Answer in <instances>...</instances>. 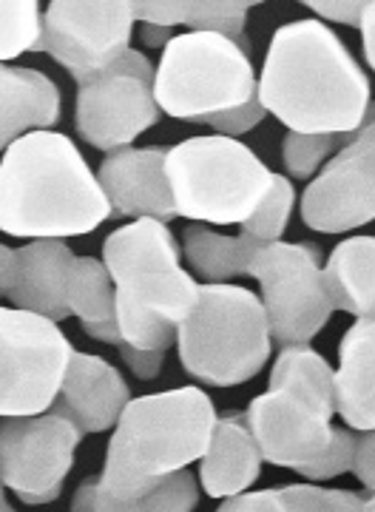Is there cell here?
I'll return each mask as SVG.
<instances>
[{"mask_svg":"<svg viewBox=\"0 0 375 512\" xmlns=\"http://www.w3.org/2000/svg\"><path fill=\"white\" fill-rule=\"evenodd\" d=\"M307 9H313L316 15H322L324 20H336L344 26H361V12L364 3H344V0H307Z\"/></svg>","mask_w":375,"mask_h":512,"instance_id":"obj_36","label":"cell"},{"mask_svg":"<svg viewBox=\"0 0 375 512\" xmlns=\"http://www.w3.org/2000/svg\"><path fill=\"white\" fill-rule=\"evenodd\" d=\"M12 259H15V248L0 245V296H6V285H9V274H12Z\"/></svg>","mask_w":375,"mask_h":512,"instance_id":"obj_40","label":"cell"},{"mask_svg":"<svg viewBox=\"0 0 375 512\" xmlns=\"http://www.w3.org/2000/svg\"><path fill=\"white\" fill-rule=\"evenodd\" d=\"M333 413L304 393L268 387L248 404L245 419L265 461L307 476L333 447Z\"/></svg>","mask_w":375,"mask_h":512,"instance_id":"obj_14","label":"cell"},{"mask_svg":"<svg viewBox=\"0 0 375 512\" xmlns=\"http://www.w3.org/2000/svg\"><path fill=\"white\" fill-rule=\"evenodd\" d=\"M100 188L120 217L168 222L177 217L165 177V148H120L106 154L97 168Z\"/></svg>","mask_w":375,"mask_h":512,"instance_id":"obj_15","label":"cell"},{"mask_svg":"<svg viewBox=\"0 0 375 512\" xmlns=\"http://www.w3.org/2000/svg\"><path fill=\"white\" fill-rule=\"evenodd\" d=\"M336 413L350 430H375V319H358L341 336Z\"/></svg>","mask_w":375,"mask_h":512,"instance_id":"obj_20","label":"cell"},{"mask_svg":"<svg viewBox=\"0 0 375 512\" xmlns=\"http://www.w3.org/2000/svg\"><path fill=\"white\" fill-rule=\"evenodd\" d=\"M324 285L336 311L375 319V237L339 242L327 256Z\"/></svg>","mask_w":375,"mask_h":512,"instance_id":"obj_21","label":"cell"},{"mask_svg":"<svg viewBox=\"0 0 375 512\" xmlns=\"http://www.w3.org/2000/svg\"><path fill=\"white\" fill-rule=\"evenodd\" d=\"M60 120V89L52 77L0 63V151L32 131H52Z\"/></svg>","mask_w":375,"mask_h":512,"instance_id":"obj_19","label":"cell"},{"mask_svg":"<svg viewBox=\"0 0 375 512\" xmlns=\"http://www.w3.org/2000/svg\"><path fill=\"white\" fill-rule=\"evenodd\" d=\"M143 37L145 46H151V49H165L171 40H174V29H165V26H154V23H143Z\"/></svg>","mask_w":375,"mask_h":512,"instance_id":"obj_39","label":"cell"},{"mask_svg":"<svg viewBox=\"0 0 375 512\" xmlns=\"http://www.w3.org/2000/svg\"><path fill=\"white\" fill-rule=\"evenodd\" d=\"M151 60L128 49L106 72L77 83L74 123L77 134L100 151L128 148L160 120V106L154 100Z\"/></svg>","mask_w":375,"mask_h":512,"instance_id":"obj_10","label":"cell"},{"mask_svg":"<svg viewBox=\"0 0 375 512\" xmlns=\"http://www.w3.org/2000/svg\"><path fill=\"white\" fill-rule=\"evenodd\" d=\"M322 251L310 242H268L262 245L248 276L262 282V305L270 336L282 348L310 345L333 316V302L324 285Z\"/></svg>","mask_w":375,"mask_h":512,"instance_id":"obj_9","label":"cell"},{"mask_svg":"<svg viewBox=\"0 0 375 512\" xmlns=\"http://www.w3.org/2000/svg\"><path fill=\"white\" fill-rule=\"evenodd\" d=\"M293 512H375V495L358 490H327L319 484H285Z\"/></svg>","mask_w":375,"mask_h":512,"instance_id":"obj_30","label":"cell"},{"mask_svg":"<svg viewBox=\"0 0 375 512\" xmlns=\"http://www.w3.org/2000/svg\"><path fill=\"white\" fill-rule=\"evenodd\" d=\"M350 140H353L350 134H293V131H287L282 140L285 171L293 180H310Z\"/></svg>","mask_w":375,"mask_h":512,"instance_id":"obj_28","label":"cell"},{"mask_svg":"<svg viewBox=\"0 0 375 512\" xmlns=\"http://www.w3.org/2000/svg\"><path fill=\"white\" fill-rule=\"evenodd\" d=\"M256 97V72L245 37L216 32L174 35L154 74V100L177 120L202 123Z\"/></svg>","mask_w":375,"mask_h":512,"instance_id":"obj_7","label":"cell"},{"mask_svg":"<svg viewBox=\"0 0 375 512\" xmlns=\"http://www.w3.org/2000/svg\"><path fill=\"white\" fill-rule=\"evenodd\" d=\"M350 473L367 487V493L375 495V430L356 436V456Z\"/></svg>","mask_w":375,"mask_h":512,"instance_id":"obj_34","label":"cell"},{"mask_svg":"<svg viewBox=\"0 0 375 512\" xmlns=\"http://www.w3.org/2000/svg\"><path fill=\"white\" fill-rule=\"evenodd\" d=\"M103 265L114 282V316L125 345L165 353L199 296L197 279L179 265L171 228L157 220L117 228L103 242Z\"/></svg>","mask_w":375,"mask_h":512,"instance_id":"obj_3","label":"cell"},{"mask_svg":"<svg viewBox=\"0 0 375 512\" xmlns=\"http://www.w3.org/2000/svg\"><path fill=\"white\" fill-rule=\"evenodd\" d=\"M250 9L253 3L248 0H174L177 26L225 37H242Z\"/></svg>","mask_w":375,"mask_h":512,"instance_id":"obj_26","label":"cell"},{"mask_svg":"<svg viewBox=\"0 0 375 512\" xmlns=\"http://www.w3.org/2000/svg\"><path fill=\"white\" fill-rule=\"evenodd\" d=\"M128 402L131 390L117 367L108 365L103 356L74 350L52 410L66 416L86 436L114 430Z\"/></svg>","mask_w":375,"mask_h":512,"instance_id":"obj_16","label":"cell"},{"mask_svg":"<svg viewBox=\"0 0 375 512\" xmlns=\"http://www.w3.org/2000/svg\"><path fill=\"white\" fill-rule=\"evenodd\" d=\"M216 512H293L287 501L285 487H270L256 493H242L225 498V504Z\"/></svg>","mask_w":375,"mask_h":512,"instance_id":"obj_33","label":"cell"},{"mask_svg":"<svg viewBox=\"0 0 375 512\" xmlns=\"http://www.w3.org/2000/svg\"><path fill=\"white\" fill-rule=\"evenodd\" d=\"M43 37V12L35 0H0V63L37 52Z\"/></svg>","mask_w":375,"mask_h":512,"instance_id":"obj_27","label":"cell"},{"mask_svg":"<svg viewBox=\"0 0 375 512\" xmlns=\"http://www.w3.org/2000/svg\"><path fill=\"white\" fill-rule=\"evenodd\" d=\"M270 390H296L307 399L336 410V370L310 345L282 348L270 370Z\"/></svg>","mask_w":375,"mask_h":512,"instance_id":"obj_24","label":"cell"},{"mask_svg":"<svg viewBox=\"0 0 375 512\" xmlns=\"http://www.w3.org/2000/svg\"><path fill=\"white\" fill-rule=\"evenodd\" d=\"M265 106L259 103V94L245 103V106H239V109L233 111H222V114H214V117H205L202 120V126H211L216 134H222V137H239V134H245L250 128H256L262 120H265Z\"/></svg>","mask_w":375,"mask_h":512,"instance_id":"obj_32","label":"cell"},{"mask_svg":"<svg viewBox=\"0 0 375 512\" xmlns=\"http://www.w3.org/2000/svg\"><path fill=\"white\" fill-rule=\"evenodd\" d=\"M69 311L80 325L114 322V282L106 265L94 256H77L69 279Z\"/></svg>","mask_w":375,"mask_h":512,"instance_id":"obj_25","label":"cell"},{"mask_svg":"<svg viewBox=\"0 0 375 512\" xmlns=\"http://www.w3.org/2000/svg\"><path fill=\"white\" fill-rule=\"evenodd\" d=\"M72 353V342L57 322L20 308H0V419L49 413Z\"/></svg>","mask_w":375,"mask_h":512,"instance_id":"obj_8","label":"cell"},{"mask_svg":"<svg viewBox=\"0 0 375 512\" xmlns=\"http://www.w3.org/2000/svg\"><path fill=\"white\" fill-rule=\"evenodd\" d=\"M83 433L60 413L0 421V481L23 504H52L72 473Z\"/></svg>","mask_w":375,"mask_h":512,"instance_id":"obj_12","label":"cell"},{"mask_svg":"<svg viewBox=\"0 0 375 512\" xmlns=\"http://www.w3.org/2000/svg\"><path fill=\"white\" fill-rule=\"evenodd\" d=\"M293 205H296V191H293V183L276 174L273 180V188L265 197V202L259 205V211L250 217L248 222H242V237L256 239V242H279L282 234H285L287 222H290V214H293Z\"/></svg>","mask_w":375,"mask_h":512,"instance_id":"obj_29","label":"cell"},{"mask_svg":"<svg viewBox=\"0 0 375 512\" xmlns=\"http://www.w3.org/2000/svg\"><path fill=\"white\" fill-rule=\"evenodd\" d=\"M273 336L262 299L242 285H199L194 311L177 330L179 362L211 387L250 382L268 365Z\"/></svg>","mask_w":375,"mask_h":512,"instance_id":"obj_5","label":"cell"},{"mask_svg":"<svg viewBox=\"0 0 375 512\" xmlns=\"http://www.w3.org/2000/svg\"><path fill=\"white\" fill-rule=\"evenodd\" d=\"M80 148L60 131H32L0 157V234L69 239L97 231L111 217Z\"/></svg>","mask_w":375,"mask_h":512,"instance_id":"obj_2","label":"cell"},{"mask_svg":"<svg viewBox=\"0 0 375 512\" xmlns=\"http://www.w3.org/2000/svg\"><path fill=\"white\" fill-rule=\"evenodd\" d=\"M361 46H364V57L370 63V69L375 72V0L364 3V12H361Z\"/></svg>","mask_w":375,"mask_h":512,"instance_id":"obj_37","label":"cell"},{"mask_svg":"<svg viewBox=\"0 0 375 512\" xmlns=\"http://www.w3.org/2000/svg\"><path fill=\"white\" fill-rule=\"evenodd\" d=\"M353 456H356V433H350L347 427H336L330 453L304 478H310V481H327V478L344 476V473L353 470Z\"/></svg>","mask_w":375,"mask_h":512,"instance_id":"obj_31","label":"cell"},{"mask_svg":"<svg viewBox=\"0 0 375 512\" xmlns=\"http://www.w3.org/2000/svg\"><path fill=\"white\" fill-rule=\"evenodd\" d=\"M256 94L293 134L356 137L373 109L367 72L319 20H293L273 32Z\"/></svg>","mask_w":375,"mask_h":512,"instance_id":"obj_1","label":"cell"},{"mask_svg":"<svg viewBox=\"0 0 375 512\" xmlns=\"http://www.w3.org/2000/svg\"><path fill=\"white\" fill-rule=\"evenodd\" d=\"M120 356L128 365V370L140 379V382H151L157 379L162 370V362H165V353H154V350H137L131 345H120Z\"/></svg>","mask_w":375,"mask_h":512,"instance_id":"obj_35","label":"cell"},{"mask_svg":"<svg viewBox=\"0 0 375 512\" xmlns=\"http://www.w3.org/2000/svg\"><path fill=\"white\" fill-rule=\"evenodd\" d=\"M77 256L66 242L37 239L15 248L12 274L6 285V299L20 311L63 322L69 311V279Z\"/></svg>","mask_w":375,"mask_h":512,"instance_id":"obj_17","label":"cell"},{"mask_svg":"<svg viewBox=\"0 0 375 512\" xmlns=\"http://www.w3.org/2000/svg\"><path fill=\"white\" fill-rule=\"evenodd\" d=\"M265 242L248 237H222L208 225H188L182 234V251L191 268L208 282H228L233 276H248L250 262Z\"/></svg>","mask_w":375,"mask_h":512,"instance_id":"obj_23","label":"cell"},{"mask_svg":"<svg viewBox=\"0 0 375 512\" xmlns=\"http://www.w3.org/2000/svg\"><path fill=\"white\" fill-rule=\"evenodd\" d=\"M165 177L177 217L211 225L248 222L276 180L253 148L222 134L188 137L168 148Z\"/></svg>","mask_w":375,"mask_h":512,"instance_id":"obj_6","label":"cell"},{"mask_svg":"<svg viewBox=\"0 0 375 512\" xmlns=\"http://www.w3.org/2000/svg\"><path fill=\"white\" fill-rule=\"evenodd\" d=\"M262 461L245 413H225L216 419L211 444L199 461L202 490L211 498L242 495L262 476Z\"/></svg>","mask_w":375,"mask_h":512,"instance_id":"obj_18","label":"cell"},{"mask_svg":"<svg viewBox=\"0 0 375 512\" xmlns=\"http://www.w3.org/2000/svg\"><path fill=\"white\" fill-rule=\"evenodd\" d=\"M302 220L319 234H347L375 220V103L364 128L307 185Z\"/></svg>","mask_w":375,"mask_h":512,"instance_id":"obj_13","label":"cell"},{"mask_svg":"<svg viewBox=\"0 0 375 512\" xmlns=\"http://www.w3.org/2000/svg\"><path fill=\"white\" fill-rule=\"evenodd\" d=\"M128 0H52L43 12L37 52L52 55L77 83L103 74L131 49Z\"/></svg>","mask_w":375,"mask_h":512,"instance_id":"obj_11","label":"cell"},{"mask_svg":"<svg viewBox=\"0 0 375 512\" xmlns=\"http://www.w3.org/2000/svg\"><path fill=\"white\" fill-rule=\"evenodd\" d=\"M0 512H15V507L6 501V487H3V481H0Z\"/></svg>","mask_w":375,"mask_h":512,"instance_id":"obj_41","label":"cell"},{"mask_svg":"<svg viewBox=\"0 0 375 512\" xmlns=\"http://www.w3.org/2000/svg\"><path fill=\"white\" fill-rule=\"evenodd\" d=\"M199 504L197 478L191 470H179L134 501H117L100 490V478H86L72 498V512H194Z\"/></svg>","mask_w":375,"mask_h":512,"instance_id":"obj_22","label":"cell"},{"mask_svg":"<svg viewBox=\"0 0 375 512\" xmlns=\"http://www.w3.org/2000/svg\"><path fill=\"white\" fill-rule=\"evenodd\" d=\"M216 419L214 402L199 387L131 399L108 441L100 490L117 501L143 498L162 478L202 461Z\"/></svg>","mask_w":375,"mask_h":512,"instance_id":"obj_4","label":"cell"},{"mask_svg":"<svg viewBox=\"0 0 375 512\" xmlns=\"http://www.w3.org/2000/svg\"><path fill=\"white\" fill-rule=\"evenodd\" d=\"M86 330V336L91 339H97V342H106V345H123V333H120V325H117V319L114 322H106V325H83Z\"/></svg>","mask_w":375,"mask_h":512,"instance_id":"obj_38","label":"cell"}]
</instances>
